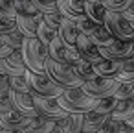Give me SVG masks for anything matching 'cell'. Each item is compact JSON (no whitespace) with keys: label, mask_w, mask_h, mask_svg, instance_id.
<instances>
[{"label":"cell","mask_w":134,"mask_h":133,"mask_svg":"<svg viewBox=\"0 0 134 133\" xmlns=\"http://www.w3.org/2000/svg\"><path fill=\"white\" fill-rule=\"evenodd\" d=\"M57 33H59V39H61V41H64V43H68V45L74 46L81 32H79L77 24H75L72 19L63 17V21H61V24H59V28H57Z\"/></svg>","instance_id":"e0dca14e"},{"label":"cell","mask_w":134,"mask_h":133,"mask_svg":"<svg viewBox=\"0 0 134 133\" xmlns=\"http://www.w3.org/2000/svg\"><path fill=\"white\" fill-rule=\"evenodd\" d=\"M55 126V120L53 118H46V116H33L30 120V124L22 129L24 133H50V129Z\"/></svg>","instance_id":"44dd1931"},{"label":"cell","mask_w":134,"mask_h":133,"mask_svg":"<svg viewBox=\"0 0 134 133\" xmlns=\"http://www.w3.org/2000/svg\"><path fill=\"white\" fill-rule=\"evenodd\" d=\"M72 67H74V70L77 72V76H79L83 81H90V80H96V78H97V72L94 70V65L88 63V61H85V59H79V61L74 63Z\"/></svg>","instance_id":"d4e9b609"},{"label":"cell","mask_w":134,"mask_h":133,"mask_svg":"<svg viewBox=\"0 0 134 133\" xmlns=\"http://www.w3.org/2000/svg\"><path fill=\"white\" fill-rule=\"evenodd\" d=\"M116 80H119V81H134V56L121 59V67H119V72H118Z\"/></svg>","instance_id":"484cf974"},{"label":"cell","mask_w":134,"mask_h":133,"mask_svg":"<svg viewBox=\"0 0 134 133\" xmlns=\"http://www.w3.org/2000/svg\"><path fill=\"white\" fill-rule=\"evenodd\" d=\"M119 126H121V120H116V118H107V122L103 124L101 127V133H118L119 131Z\"/></svg>","instance_id":"8d00e7d4"},{"label":"cell","mask_w":134,"mask_h":133,"mask_svg":"<svg viewBox=\"0 0 134 133\" xmlns=\"http://www.w3.org/2000/svg\"><path fill=\"white\" fill-rule=\"evenodd\" d=\"M116 104H118V98H116V96L99 98V100L96 102V105H94V111H96V113H101V115H110V113L114 111Z\"/></svg>","instance_id":"f1b7e54d"},{"label":"cell","mask_w":134,"mask_h":133,"mask_svg":"<svg viewBox=\"0 0 134 133\" xmlns=\"http://www.w3.org/2000/svg\"><path fill=\"white\" fill-rule=\"evenodd\" d=\"M33 6L39 9V13H53V11H59L57 9V0H31Z\"/></svg>","instance_id":"836d02e7"},{"label":"cell","mask_w":134,"mask_h":133,"mask_svg":"<svg viewBox=\"0 0 134 133\" xmlns=\"http://www.w3.org/2000/svg\"><path fill=\"white\" fill-rule=\"evenodd\" d=\"M57 9L63 17L75 22L85 17V0H57Z\"/></svg>","instance_id":"4fadbf2b"},{"label":"cell","mask_w":134,"mask_h":133,"mask_svg":"<svg viewBox=\"0 0 134 133\" xmlns=\"http://www.w3.org/2000/svg\"><path fill=\"white\" fill-rule=\"evenodd\" d=\"M33 116H26L22 113H19L17 109H9V111H0V127L4 129H11V131H17V129H24L30 120Z\"/></svg>","instance_id":"8fae6325"},{"label":"cell","mask_w":134,"mask_h":133,"mask_svg":"<svg viewBox=\"0 0 134 133\" xmlns=\"http://www.w3.org/2000/svg\"><path fill=\"white\" fill-rule=\"evenodd\" d=\"M114 96L118 100H125V98H132L134 100V81H119Z\"/></svg>","instance_id":"f546056e"},{"label":"cell","mask_w":134,"mask_h":133,"mask_svg":"<svg viewBox=\"0 0 134 133\" xmlns=\"http://www.w3.org/2000/svg\"><path fill=\"white\" fill-rule=\"evenodd\" d=\"M107 118H110V115H101L94 109L83 113V131H101Z\"/></svg>","instance_id":"ffe728a7"},{"label":"cell","mask_w":134,"mask_h":133,"mask_svg":"<svg viewBox=\"0 0 134 133\" xmlns=\"http://www.w3.org/2000/svg\"><path fill=\"white\" fill-rule=\"evenodd\" d=\"M42 21H44L50 28L57 30V28H59V24H61V21H63V15H61L59 11H53V13H44V15H42Z\"/></svg>","instance_id":"d590c367"},{"label":"cell","mask_w":134,"mask_h":133,"mask_svg":"<svg viewBox=\"0 0 134 133\" xmlns=\"http://www.w3.org/2000/svg\"><path fill=\"white\" fill-rule=\"evenodd\" d=\"M31 100H33V105L37 109V115L41 116H46V118H61V116H66L68 113L59 105L57 98L53 96H44V94H37V92H31Z\"/></svg>","instance_id":"52a82bcc"},{"label":"cell","mask_w":134,"mask_h":133,"mask_svg":"<svg viewBox=\"0 0 134 133\" xmlns=\"http://www.w3.org/2000/svg\"><path fill=\"white\" fill-rule=\"evenodd\" d=\"M0 72L6 76H20L26 72V65L22 61V56H20V48L13 50L6 57H0Z\"/></svg>","instance_id":"30bf717a"},{"label":"cell","mask_w":134,"mask_h":133,"mask_svg":"<svg viewBox=\"0 0 134 133\" xmlns=\"http://www.w3.org/2000/svg\"><path fill=\"white\" fill-rule=\"evenodd\" d=\"M132 113H134V100L132 98H125V100H118V104H116L114 111L110 113V116L116 118V120L125 122V120H129L132 116Z\"/></svg>","instance_id":"7402d4cb"},{"label":"cell","mask_w":134,"mask_h":133,"mask_svg":"<svg viewBox=\"0 0 134 133\" xmlns=\"http://www.w3.org/2000/svg\"><path fill=\"white\" fill-rule=\"evenodd\" d=\"M0 17H4V19H15L17 17L15 0H0Z\"/></svg>","instance_id":"d6a6232c"},{"label":"cell","mask_w":134,"mask_h":133,"mask_svg":"<svg viewBox=\"0 0 134 133\" xmlns=\"http://www.w3.org/2000/svg\"><path fill=\"white\" fill-rule=\"evenodd\" d=\"M24 76L28 78L30 85H31V92H37V94H44V96H53L57 98L64 87H61L55 80H52L46 72H31L26 68Z\"/></svg>","instance_id":"277c9868"},{"label":"cell","mask_w":134,"mask_h":133,"mask_svg":"<svg viewBox=\"0 0 134 133\" xmlns=\"http://www.w3.org/2000/svg\"><path fill=\"white\" fill-rule=\"evenodd\" d=\"M97 48H99V54L105 59H125V57L132 56L134 43L132 41H119V39L112 37L107 45L97 46Z\"/></svg>","instance_id":"ba28073f"},{"label":"cell","mask_w":134,"mask_h":133,"mask_svg":"<svg viewBox=\"0 0 134 133\" xmlns=\"http://www.w3.org/2000/svg\"><path fill=\"white\" fill-rule=\"evenodd\" d=\"M55 126L63 129V133H81L83 131V113H68L55 120Z\"/></svg>","instance_id":"9a60e30c"},{"label":"cell","mask_w":134,"mask_h":133,"mask_svg":"<svg viewBox=\"0 0 134 133\" xmlns=\"http://www.w3.org/2000/svg\"><path fill=\"white\" fill-rule=\"evenodd\" d=\"M121 67V59H101L97 63H94V70L97 72V76L101 78H116Z\"/></svg>","instance_id":"d6986e66"},{"label":"cell","mask_w":134,"mask_h":133,"mask_svg":"<svg viewBox=\"0 0 134 133\" xmlns=\"http://www.w3.org/2000/svg\"><path fill=\"white\" fill-rule=\"evenodd\" d=\"M13 30H17L15 19H4V17H0V33H8V32H13Z\"/></svg>","instance_id":"74e56055"},{"label":"cell","mask_w":134,"mask_h":133,"mask_svg":"<svg viewBox=\"0 0 134 133\" xmlns=\"http://www.w3.org/2000/svg\"><path fill=\"white\" fill-rule=\"evenodd\" d=\"M132 26H134V22H132Z\"/></svg>","instance_id":"681fc988"},{"label":"cell","mask_w":134,"mask_h":133,"mask_svg":"<svg viewBox=\"0 0 134 133\" xmlns=\"http://www.w3.org/2000/svg\"><path fill=\"white\" fill-rule=\"evenodd\" d=\"M35 37H37L44 46H50V45H52V41L59 37V33H57V30L50 28L44 21H41V22H39V26H37V33H35Z\"/></svg>","instance_id":"cb8c5ba5"},{"label":"cell","mask_w":134,"mask_h":133,"mask_svg":"<svg viewBox=\"0 0 134 133\" xmlns=\"http://www.w3.org/2000/svg\"><path fill=\"white\" fill-rule=\"evenodd\" d=\"M125 122H127L129 126H132V127H134V113H132V116H130L129 120H125Z\"/></svg>","instance_id":"ee69618b"},{"label":"cell","mask_w":134,"mask_h":133,"mask_svg":"<svg viewBox=\"0 0 134 133\" xmlns=\"http://www.w3.org/2000/svg\"><path fill=\"white\" fill-rule=\"evenodd\" d=\"M13 133H24V131H22V129H17V131H13Z\"/></svg>","instance_id":"7dc6e473"},{"label":"cell","mask_w":134,"mask_h":133,"mask_svg":"<svg viewBox=\"0 0 134 133\" xmlns=\"http://www.w3.org/2000/svg\"><path fill=\"white\" fill-rule=\"evenodd\" d=\"M103 2H105V6H107V9H108V11L123 13V11L129 8L130 0H103Z\"/></svg>","instance_id":"e575fe53"},{"label":"cell","mask_w":134,"mask_h":133,"mask_svg":"<svg viewBox=\"0 0 134 133\" xmlns=\"http://www.w3.org/2000/svg\"><path fill=\"white\" fill-rule=\"evenodd\" d=\"M57 102L66 113H86L94 109L97 100L88 96L81 87H68L57 96Z\"/></svg>","instance_id":"6da1fadb"},{"label":"cell","mask_w":134,"mask_h":133,"mask_svg":"<svg viewBox=\"0 0 134 133\" xmlns=\"http://www.w3.org/2000/svg\"><path fill=\"white\" fill-rule=\"evenodd\" d=\"M8 85L15 92H31V85H30V81H28V78L24 74H20V76H9L8 78Z\"/></svg>","instance_id":"4316f807"},{"label":"cell","mask_w":134,"mask_h":133,"mask_svg":"<svg viewBox=\"0 0 134 133\" xmlns=\"http://www.w3.org/2000/svg\"><path fill=\"white\" fill-rule=\"evenodd\" d=\"M118 85H119V80H116V78H101V76H97L96 80L83 81L81 89H83L88 96H92V98L99 100V98L114 96V92H116Z\"/></svg>","instance_id":"8992f818"},{"label":"cell","mask_w":134,"mask_h":133,"mask_svg":"<svg viewBox=\"0 0 134 133\" xmlns=\"http://www.w3.org/2000/svg\"><path fill=\"white\" fill-rule=\"evenodd\" d=\"M13 109L26 116H37V109L31 100V92H15L13 94Z\"/></svg>","instance_id":"ac0fdd59"},{"label":"cell","mask_w":134,"mask_h":133,"mask_svg":"<svg viewBox=\"0 0 134 133\" xmlns=\"http://www.w3.org/2000/svg\"><path fill=\"white\" fill-rule=\"evenodd\" d=\"M20 56L28 70L44 72V59L50 56L48 46H44L37 37H26L20 46Z\"/></svg>","instance_id":"7a4b0ae2"},{"label":"cell","mask_w":134,"mask_h":133,"mask_svg":"<svg viewBox=\"0 0 134 133\" xmlns=\"http://www.w3.org/2000/svg\"><path fill=\"white\" fill-rule=\"evenodd\" d=\"M132 56H134V50H132Z\"/></svg>","instance_id":"c3c4849f"},{"label":"cell","mask_w":134,"mask_h":133,"mask_svg":"<svg viewBox=\"0 0 134 133\" xmlns=\"http://www.w3.org/2000/svg\"><path fill=\"white\" fill-rule=\"evenodd\" d=\"M13 94H15V91L9 89V87L0 89V111L13 109Z\"/></svg>","instance_id":"1f68e13d"},{"label":"cell","mask_w":134,"mask_h":133,"mask_svg":"<svg viewBox=\"0 0 134 133\" xmlns=\"http://www.w3.org/2000/svg\"><path fill=\"white\" fill-rule=\"evenodd\" d=\"M13 52V48L9 46V45H6L4 41H0V57H6V56H9Z\"/></svg>","instance_id":"ab89813d"},{"label":"cell","mask_w":134,"mask_h":133,"mask_svg":"<svg viewBox=\"0 0 134 133\" xmlns=\"http://www.w3.org/2000/svg\"><path fill=\"white\" fill-rule=\"evenodd\" d=\"M107 13H108V9L103 0H85V15L88 19H92L94 22L105 24Z\"/></svg>","instance_id":"2e32d148"},{"label":"cell","mask_w":134,"mask_h":133,"mask_svg":"<svg viewBox=\"0 0 134 133\" xmlns=\"http://www.w3.org/2000/svg\"><path fill=\"white\" fill-rule=\"evenodd\" d=\"M48 52H50V57L59 61V63H66V65H74L81 59V56L77 54L75 46L61 41L59 37L52 41V45L48 46Z\"/></svg>","instance_id":"9c48e42d"},{"label":"cell","mask_w":134,"mask_h":133,"mask_svg":"<svg viewBox=\"0 0 134 133\" xmlns=\"http://www.w3.org/2000/svg\"><path fill=\"white\" fill-rule=\"evenodd\" d=\"M24 35L19 32V30H13V32H8V33H0V41H4L6 45H9L13 50H19L24 43Z\"/></svg>","instance_id":"83f0119b"},{"label":"cell","mask_w":134,"mask_h":133,"mask_svg":"<svg viewBox=\"0 0 134 133\" xmlns=\"http://www.w3.org/2000/svg\"><path fill=\"white\" fill-rule=\"evenodd\" d=\"M42 21V13L41 15H17L15 22H17V30L24 35V37H35L37 33V26Z\"/></svg>","instance_id":"5bb4252c"},{"label":"cell","mask_w":134,"mask_h":133,"mask_svg":"<svg viewBox=\"0 0 134 133\" xmlns=\"http://www.w3.org/2000/svg\"><path fill=\"white\" fill-rule=\"evenodd\" d=\"M96 46H103V45H107L110 39H112V33L108 32V28L105 26V24H99V22H96L94 24V28L90 30V33L86 35Z\"/></svg>","instance_id":"603a6c76"},{"label":"cell","mask_w":134,"mask_h":133,"mask_svg":"<svg viewBox=\"0 0 134 133\" xmlns=\"http://www.w3.org/2000/svg\"><path fill=\"white\" fill-rule=\"evenodd\" d=\"M0 133H13L11 129H4V127H0Z\"/></svg>","instance_id":"f6af8a7d"},{"label":"cell","mask_w":134,"mask_h":133,"mask_svg":"<svg viewBox=\"0 0 134 133\" xmlns=\"http://www.w3.org/2000/svg\"><path fill=\"white\" fill-rule=\"evenodd\" d=\"M44 72L55 80L61 87L68 89V87H81L83 85V80L77 76V72L74 70L72 65H66V63H59L55 59H52L50 56L44 59Z\"/></svg>","instance_id":"3957f363"},{"label":"cell","mask_w":134,"mask_h":133,"mask_svg":"<svg viewBox=\"0 0 134 133\" xmlns=\"http://www.w3.org/2000/svg\"><path fill=\"white\" fill-rule=\"evenodd\" d=\"M118 133H134V127L132 126H129L127 122H121V126H119V131Z\"/></svg>","instance_id":"60d3db41"},{"label":"cell","mask_w":134,"mask_h":133,"mask_svg":"<svg viewBox=\"0 0 134 133\" xmlns=\"http://www.w3.org/2000/svg\"><path fill=\"white\" fill-rule=\"evenodd\" d=\"M123 17H125V19H129L130 22H134V0H130L129 8L123 11Z\"/></svg>","instance_id":"f35d334b"},{"label":"cell","mask_w":134,"mask_h":133,"mask_svg":"<svg viewBox=\"0 0 134 133\" xmlns=\"http://www.w3.org/2000/svg\"><path fill=\"white\" fill-rule=\"evenodd\" d=\"M8 78H9V76H6V74H2V72H0V89H6V87H9V85H8Z\"/></svg>","instance_id":"b9f144b4"},{"label":"cell","mask_w":134,"mask_h":133,"mask_svg":"<svg viewBox=\"0 0 134 133\" xmlns=\"http://www.w3.org/2000/svg\"><path fill=\"white\" fill-rule=\"evenodd\" d=\"M81 133H101V131H81Z\"/></svg>","instance_id":"bcb514c9"},{"label":"cell","mask_w":134,"mask_h":133,"mask_svg":"<svg viewBox=\"0 0 134 133\" xmlns=\"http://www.w3.org/2000/svg\"><path fill=\"white\" fill-rule=\"evenodd\" d=\"M74 46H75L77 54L81 56V59H85V61H88V63H92V65L103 59V56L99 54V48H97L85 33H79V37H77V41H75Z\"/></svg>","instance_id":"7c38bea8"},{"label":"cell","mask_w":134,"mask_h":133,"mask_svg":"<svg viewBox=\"0 0 134 133\" xmlns=\"http://www.w3.org/2000/svg\"><path fill=\"white\" fill-rule=\"evenodd\" d=\"M15 8L17 15H41L31 0H15Z\"/></svg>","instance_id":"4dcf8cb0"},{"label":"cell","mask_w":134,"mask_h":133,"mask_svg":"<svg viewBox=\"0 0 134 133\" xmlns=\"http://www.w3.org/2000/svg\"><path fill=\"white\" fill-rule=\"evenodd\" d=\"M105 26L112 33V37L119 41H132L134 43V26L129 19L123 17V13L118 11H108L105 19Z\"/></svg>","instance_id":"5b68a950"},{"label":"cell","mask_w":134,"mask_h":133,"mask_svg":"<svg viewBox=\"0 0 134 133\" xmlns=\"http://www.w3.org/2000/svg\"><path fill=\"white\" fill-rule=\"evenodd\" d=\"M50 133H63V129H61L59 126H53V127L50 129Z\"/></svg>","instance_id":"7bdbcfd3"}]
</instances>
